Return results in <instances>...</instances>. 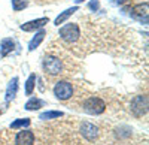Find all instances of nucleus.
I'll return each instance as SVG.
<instances>
[{
	"label": "nucleus",
	"instance_id": "19",
	"mask_svg": "<svg viewBox=\"0 0 149 145\" xmlns=\"http://www.w3.org/2000/svg\"><path fill=\"white\" fill-rule=\"evenodd\" d=\"M88 8L93 9V11H97L98 8H100V3H98V0H91L90 5H88Z\"/></svg>",
	"mask_w": 149,
	"mask_h": 145
},
{
	"label": "nucleus",
	"instance_id": "4",
	"mask_svg": "<svg viewBox=\"0 0 149 145\" xmlns=\"http://www.w3.org/2000/svg\"><path fill=\"white\" fill-rule=\"evenodd\" d=\"M43 70L52 76L61 74V60L54 55H46L43 58Z\"/></svg>",
	"mask_w": 149,
	"mask_h": 145
},
{
	"label": "nucleus",
	"instance_id": "13",
	"mask_svg": "<svg viewBox=\"0 0 149 145\" xmlns=\"http://www.w3.org/2000/svg\"><path fill=\"white\" fill-rule=\"evenodd\" d=\"M45 36H46V33H45V30H40V32H37L36 33V36L30 41V43H29V51H34L37 46H39L40 43H42V41L45 39Z\"/></svg>",
	"mask_w": 149,
	"mask_h": 145
},
{
	"label": "nucleus",
	"instance_id": "7",
	"mask_svg": "<svg viewBox=\"0 0 149 145\" xmlns=\"http://www.w3.org/2000/svg\"><path fill=\"white\" fill-rule=\"evenodd\" d=\"M34 144V133L31 130H21L15 136V145H33Z\"/></svg>",
	"mask_w": 149,
	"mask_h": 145
},
{
	"label": "nucleus",
	"instance_id": "6",
	"mask_svg": "<svg viewBox=\"0 0 149 145\" xmlns=\"http://www.w3.org/2000/svg\"><path fill=\"white\" fill-rule=\"evenodd\" d=\"M81 132H82V135H84V138L85 139H88L90 142H94L95 139H97V136H98V129L94 126V124H91V123H82V126H81Z\"/></svg>",
	"mask_w": 149,
	"mask_h": 145
},
{
	"label": "nucleus",
	"instance_id": "17",
	"mask_svg": "<svg viewBox=\"0 0 149 145\" xmlns=\"http://www.w3.org/2000/svg\"><path fill=\"white\" fill-rule=\"evenodd\" d=\"M27 6H29V2H27V0H12V8H14L15 12L22 11L24 8H27Z\"/></svg>",
	"mask_w": 149,
	"mask_h": 145
},
{
	"label": "nucleus",
	"instance_id": "15",
	"mask_svg": "<svg viewBox=\"0 0 149 145\" xmlns=\"http://www.w3.org/2000/svg\"><path fill=\"white\" fill-rule=\"evenodd\" d=\"M34 85H36V75L33 74V75L29 76V79H27V82H26V93H27V96H30V94L33 93Z\"/></svg>",
	"mask_w": 149,
	"mask_h": 145
},
{
	"label": "nucleus",
	"instance_id": "16",
	"mask_svg": "<svg viewBox=\"0 0 149 145\" xmlns=\"http://www.w3.org/2000/svg\"><path fill=\"white\" fill-rule=\"evenodd\" d=\"M60 117H63V112H60V111H48V112H43L40 114V120H52V118H60Z\"/></svg>",
	"mask_w": 149,
	"mask_h": 145
},
{
	"label": "nucleus",
	"instance_id": "1",
	"mask_svg": "<svg viewBox=\"0 0 149 145\" xmlns=\"http://www.w3.org/2000/svg\"><path fill=\"white\" fill-rule=\"evenodd\" d=\"M81 36V30H79V26L74 22H70V24H66L60 29V38L64 39L66 42H76Z\"/></svg>",
	"mask_w": 149,
	"mask_h": 145
},
{
	"label": "nucleus",
	"instance_id": "3",
	"mask_svg": "<svg viewBox=\"0 0 149 145\" xmlns=\"http://www.w3.org/2000/svg\"><path fill=\"white\" fill-rule=\"evenodd\" d=\"M131 112L134 117L142 118L148 114V97L143 96H136L131 100Z\"/></svg>",
	"mask_w": 149,
	"mask_h": 145
},
{
	"label": "nucleus",
	"instance_id": "8",
	"mask_svg": "<svg viewBox=\"0 0 149 145\" xmlns=\"http://www.w3.org/2000/svg\"><path fill=\"white\" fill-rule=\"evenodd\" d=\"M48 21H49V20H48L46 17L39 18V20L29 21V22H26V24H22V26H21V30H24V32H34V30H37V29L43 27L45 24H48Z\"/></svg>",
	"mask_w": 149,
	"mask_h": 145
},
{
	"label": "nucleus",
	"instance_id": "21",
	"mask_svg": "<svg viewBox=\"0 0 149 145\" xmlns=\"http://www.w3.org/2000/svg\"><path fill=\"white\" fill-rule=\"evenodd\" d=\"M84 2V0H76V3H82Z\"/></svg>",
	"mask_w": 149,
	"mask_h": 145
},
{
	"label": "nucleus",
	"instance_id": "14",
	"mask_svg": "<svg viewBox=\"0 0 149 145\" xmlns=\"http://www.w3.org/2000/svg\"><path fill=\"white\" fill-rule=\"evenodd\" d=\"M42 105H43V102H42L40 99L33 97V99H30V100L26 103V109H27V111H36V109H39V108H42Z\"/></svg>",
	"mask_w": 149,
	"mask_h": 145
},
{
	"label": "nucleus",
	"instance_id": "10",
	"mask_svg": "<svg viewBox=\"0 0 149 145\" xmlns=\"http://www.w3.org/2000/svg\"><path fill=\"white\" fill-rule=\"evenodd\" d=\"M14 48H15V42L14 41L9 39V38L3 39L2 42H0V55L6 57L8 54H10L12 51H14Z\"/></svg>",
	"mask_w": 149,
	"mask_h": 145
},
{
	"label": "nucleus",
	"instance_id": "18",
	"mask_svg": "<svg viewBox=\"0 0 149 145\" xmlns=\"http://www.w3.org/2000/svg\"><path fill=\"white\" fill-rule=\"evenodd\" d=\"M27 126H30L29 118H19V120H17V121H14L10 124L12 129H19V127H27Z\"/></svg>",
	"mask_w": 149,
	"mask_h": 145
},
{
	"label": "nucleus",
	"instance_id": "12",
	"mask_svg": "<svg viewBox=\"0 0 149 145\" xmlns=\"http://www.w3.org/2000/svg\"><path fill=\"white\" fill-rule=\"evenodd\" d=\"M79 11V8L78 6H73V8H69V9H66L64 12H63V14H60L57 18H55V21H54V24H55V26H60V24H63L70 15H73L74 14V12H78Z\"/></svg>",
	"mask_w": 149,
	"mask_h": 145
},
{
	"label": "nucleus",
	"instance_id": "2",
	"mask_svg": "<svg viewBox=\"0 0 149 145\" xmlns=\"http://www.w3.org/2000/svg\"><path fill=\"white\" fill-rule=\"evenodd\" d=\"M106 109V103L100 97H90L88 100L84 102V111L91 115H98L103 114Z\"/></svg>",
	"mask_w": 149,
	"mask_h": 145
},
{
	"label": "nucleus",
	"instance_id": "11",
	"mask_svg": "<svg viewBox=\"0 0 149 145\" xmlns=\"http://www.w3.org/2000/svg\"><path fill=\"white\" fill-rule=\"evenodd\" d=\"M17 91H18V78H14L6 88V102L14 100V97L17 96Z\"/></svg>",
	"mask_w": 149,
	"mask_h": 145
},
{
	"label": "nucleus",
	"instance_id": "9",
	"mask_svg": "<svg viewBox=\"0 0 149 145\" xmlns=\"http://www.w3.org/2000/svg\"><path fill=\"white\" fill-rule=\"evenodd\" d=\"M148 12H149V3H148V2H145V3H139V5L133 6V9H131L133 17L140 18V20H143V18L148 20Z\"/></svg>",
	"mask_w": 149,
	"mask_h": 145
},
{
	"label": "nucleus",
	"instance_id": "20",
	"mask_svg": "<svg viewBox=\"0 0 149 145\" xmlns=\"http://www.w3.org/2000/svg\"><path fill=\"white\" fill-rule=\"evenodd\" d=\"M113 2H115L116 5H125V3L130 2V0H113Z\"/></svg>",
	"mask_w": 149,
	"mask_h": 145
},
{
	"label": "nucleus",
	"instance_id": "5",
	"mask_svg": "<svg viewBox=\"0 0 149 145\" xmlns=\"http://www.w3.org/2000/svg\"><path fill=\"white\" fill-rule=\"evenodd\" d=\"M54 94H55V97L60 99V100H67L72 97V94H73V87H72V84L67 82V81H60L55 84V87H54Z\"/></svg>",
	"mask_w": 149,
	"mask_h": 145
}]
</instances>
